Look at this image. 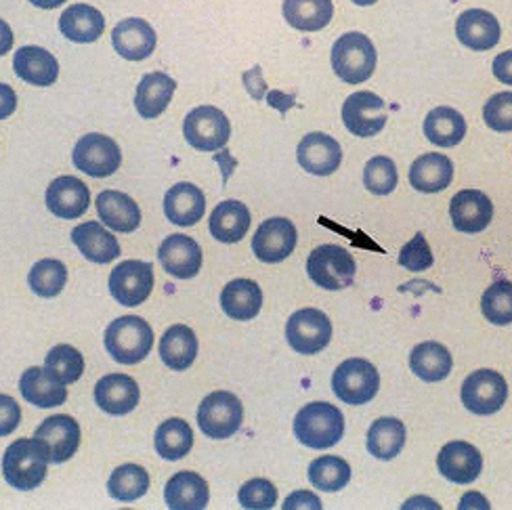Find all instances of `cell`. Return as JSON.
<instances>
[{
    "label": "cell",
    "instance_id": "ee69618b",
    "mask_svg": "<svg viewBox=\"0 0 512 510\" xmlns=\"http://www.w3.org/2000/svg\"><path fill=\"white\" fill-rule=\"evenodd\" d=\"M45 368L63 385H72L84 372L82 353L72 345H57L49 351Z\"/></svg>",
    "mask_w": 512,
    "mask_h": 510
},
{
    "label": "cell",
    "instance_id": "4316f807",
    "mask_svg": "<svg viewBox=\"0 0 512 510\" xmlns=\"http://www.w3.org/2000/svg\"><path fill=\"white\" fill-rule=\"evenodd\" d=\"M15 74L34 87H51L59 78V63L55 55L42 47H21L13 57Z\"/></svg>",
    "mask_w": 512,
    "mask_h": 510
},
{
    "label": "cell",
    "instance_id": "3957f363",
    "mask_svg": "<svg viewBox=\"0 0 512 510\" xmlns=\"http://www.w3.org/2000/svg\"><path fill=\"white\" fill-rule=\"evenodd\" d=\"M154 332L137 315L118 317L105 330V349L122 366H135L152 353Z\"/></svg>",
    "mask_w": 512,
    "mask_h": 510
},
{
    "label": "cell",
    "instance_id": "277c9868",
    "mask_svg": "<svg viewBox=\"0 0 512 510\" xmlns=\"http://www.w3.org/2000/svg\"><path fill=\"white\" fill-rule=\"evenodd\" d=\"M376 59L374 42L361 32L343 34L332 47L334 74L345 84H361L372 78Z\"/></svg>",
    "mask_w": 512,
    "mask_h": 510
},
{
    "label": "cell",
    "instance_id": "681fc988",
    "mask_svg": "<svg viewBox=\"0 0 512 510\" xmlns=\"http://www.w3.org/2000/svg\"><path fill=\"white\" fill-rule=\"evenodd\" d=\"M399 265L410 271H426L433 267V252L429 248V242L424 238V233H416V236L401 248Z\"/></svg>",
    "mask_w": 512,
    "mask_h": 510
},
{
    "label": "cell",
    "instance_id": "1f68e13d",
    "mask_svg": "<svg viewBox=\"0 0 512 510\" xmlns=\"http://www.w3.org/2000/svg\"><path fill=\"white\" fill-rule=\"evenodd\" d=\"M59 30L78 45H91V42L101 38L105 30V17L99 13V9L78 3L61 13Z\"/></svg>",
    "mask_w": 512,
    "mask_h": 510
},
{
    "label": "cell",
    "instance_id": "ffe728a7",
    "mask_svg": "<svg viewBox=\"0 0 512 510\" xmlns=\"http://www.w3.org/2000/svg\"><path fill=\"white\" fill-rule=\"evenodd\" d=\"M156 30L141 17L122 19L112 32V45L116 53L128 61H143L156 49Z\"/></svg>",
    "mask_w": 512,
    "mask_h": 510
},
{
    "label": "cell",
    "instance_id": "c3c4849f",
    "mask_svg": "<svg viewBox=\"0 0 512 510\" xmlns=\"http://www.w3.org/2000/svg\"><path fill=\"white\" fill-rule=\"evenodd\" d=\"M238 498L244 508L267 510L277 504V490H275V485L267 479H252V481L244 483Z\"/></svg>",
    "mask_w": 512,
    "mask_h": 510
},
{
    "label": "cell",
    "instance_id": "b9f144b4",
    "mask_svg": "<svg viewBox=\"0 0 512 510\" xmlns=\"http://www.w3.org/2000/svg\"><path fill=\"white\" fill-rule=\"evenodd\" d=\"M149 490V473L139 464H124L108 481V492L118 502H135Z\"/></svg>",
    "mask_w": 512,
    "mask_h": 510
},
{
    "label": "cell",
    "instance_id": "836d02e7",
    "mask_svg": "<svg viewBox=\"0 0 512 510\" xmlns=\"http://www.w3.org/2000/svg\"><path fill=\"white\" fill-rule=\"evenodd\" d=\"M221 307L231 320L248 322L261 313L263 292L252 280H233L221 292Z\"/></svg>",
    "mask_w": 512,
    "mask_h": 510
},
{
    "label": "cell",
    "instance_id": "f907efd6",
    "mask_svg": "<svg viewBox=\"0 0 512 510\" xmlns=\"http://www.w3.org/2000/svg\"><path fill=\"white\" fill-rule=\"evenodd\" d=\"M19 420H21L19 403L13 397L0 393V437L11 435L19 427Z\"/></svg>",
    "mask_w": 512,
    "mask_h": 510
},
{
    "label": "cell",
    "instance_id": "d6a6232c",
    "mask_svg": "<svg viewBox=\"0 0 512 510\" xmlns=\"http://www.w3.org/2000/svg\"><path fill=\"white\" fill-rule=\"evenodd\" d=\"M250 210L244 202L225 200L210 215V233L212 238L223 244H236L244 240L250 229Z\"/></svg>",
    "mask_w": 512,
    "mask_h": 510
},
{
    "label": "cell",
    "instance_id": "9f6ffc18",
    "mask_svg": "<svg viewBox=\"0 0 512 510\" xmlns=\"http://www.w3.org/2000/svg\"><path fill=\"white\" fill-rule=\"evenodd\" d=\"M30 3H32L34 7H38V9H47V11H51V9L61 7L63 3H66V0H30Z\"/></svg>",
    "mask_w": 512,
    "mask_h": 510
},
{
    "label": "cell",
    "instance_id": "5bb4252c",
    "mask_svg": "<svg viewBox=\"0 0 512 510\" xmlns=\"http://www.w3.org/2000/svg\"><path fill=\"white\" fill-rule=\"evenodd\" d=\"M387 105L370 91L353 93L343 105V122L355 137H374L387 124Z\"/></svg>",
    "mask_w": 512,
    "mask_h": 510
},
{
    "label": "cell",
    "instance_id": "ab89813d",
    "mask_svg": "<svg viewBox=\"0 0 512 510\" xmlns=\"http://www.w3.org/2000/svg\"><path fill=\"white\" fill-rule=\"evenodd\" d=\"M405 445V427L397 418H378L368 431V452L378 460H393Z\"/></svg>",
    "mask_w": 512,
    "mask_h": 510
},
{
    "label": "cell",
    "instance_id": "6f0895ef",
    "mask_svg": "<svg viewBox=\"0 0 512 510\" xmlns=\"http://www.w3.org/2000/svg\"><path fill=\"white\" fill-rule=\"evenodd\" d=\"M355 5H359V7H370V5H374V3H378V0H353Z\"/></svg>",
    "mask_w": 512,
    "mask_h": 510
},
{
    "label": "cell",
    "instance_id": "7402d4cb",
    "mask_svg": "<svg viewBox=\"0 0 512 510\" xmlns=\"http://www.w3.org/2000/svg\"><path fill=\"white\" fill-rule=\"evenodd\" d=\"M95 401L105 414H131L139 403V385L126 374H108L95 385Z\"/></svg>",
    "mask_w": 512,
    "mask_h": 510
},
{
    "label": "cell",
    "instance_id": "7bdbcfd3",
    "mask_svg": "<svg viewBox=\"0 0 512 510\" xmlns=\"http://www.w3.org/2000/svg\"><path fill=\"white\" fill-rule=\"evenodd\" d=\"M66 282L68 269L57 259L38 261L28 275V284L32 292L42 296V299H53V296L61 294V290L66 288Z\"/></svg>",
    "mask_w": 512,
    "mask_h": 510
},
{
    "label": "cell",
    "instance_id": "ac0fdd59",
    "mask_svg": "<svg viewBox=\"0 0 512 510\" xmlns=\"http://www.w3.org/2000/svg\"><path fill=\"white\" fill-rule=\"evenodd\" d=\"M450 217L460 233H479L494 219V204L479 189H462L452 198Z\"/></svg>",
    "mask_w": 512,
    "mask_h": 510
},
{
    "label": "cell",
    "instance_id": "74e56055",
    "mask_svg": "<svg viewBox=\"0 0 512 510\" xmlns=\"http://www.w3.org/2000/svg\"><path fill=\"white\" fill-rule=\"evenodd\" d=\"M424 135L437 147H454L466 135V120L454 108H435L424 118Z\"/></svg>",
    "mask_w": 512,
    "mask_h": 510
},
{
    "label": "cell",
    "instance_id": "7dc6e473",
    "mask_svg": "<svg viewBox=\"0 0 512 510\" xmlns=\"http://www.w3.org/2000/svg\"><path fill=\"white\" fill-rule=\"evenodd\" d=\"M483 120L496 133L512 131V93H498L485 103Z\"/></svg>",
    "mask_w": 512,
    "mask_h": 510
},
{
    "label": "cell",
    "instance_id": "44dd1931",
    "mask_svg": "<svg viewBox=\"0 0 512 510\" xmlns=\"http://www.w3.org/2000/svg\"><path fill=\"white\" fill-rule=\"evenodd\" d=\"M91 191L76 177H59L47 189V206L59 219H78L89 210Z\"/></svg>",
    "mask_w": 512,
    "mask_h": 510
},
{
    "label": "cell",
    "instance_id": "7c38bea8",
    "mask_svg": "<svg viewBox=\"0 0 512 510\" xmlns=\"http://www.w3.org/2000/svg\"><path fill=\"white\" fill-rule=\"evenodd\" d=\"M154 290V267L143 261H124L110 275V292L124 307L143 305Z\"/></svg>",
    "mask_w": 512,
    "mask_h": 510
},
{
    "label": "cell",
    "instance_id": "30bf717a",
    "mask_svg": "<svg viewBox=\"0 0 512 510\" xmlns=\"http://www.w3.org/2000/svg\"><path fill=\"white\" fill-rule=\"evenodd\" d=\"M462 403L477 416L496 414L508 397L506 380L496 370H477L462 382Z\"/></svg>",
    "mask_w": 512,
    "mask_h": 510
},
{
    "label": "cell",
    "instance_id": "11a10c76",
    "mask_svg": "<svg viewBox=\"0 0 512 510\" xmlns=\"http://www.w3.org/2000/svg\"><path fill=\"white\" fill-rule=\"evenodd\" d=\"M13 42H15V36L11 26L5 19H0V57L7 55L13 49Z\"/></svg>",
    "mask_w": 512,
    "mask_h": 510
},
{
    "label": "cell",
    "instance_id": "cb8c5ba5",
    "mask_svg": "<svg viewBox=\"0 0 512 510\" xmlns=\"http://www.w3.org/2000/svg\"><path fill=\"white\" fill-rule=\"evenodd\" d=\"M204 212H206V196L198 185L177 183L166 191L164 215L173 225H179V227L196 225L204 217Z\"/></svg>",
    "mask_w": 512,
    "mask_h": 510
},
{
    "label": "cell",
    "instance_id": "e575fe53",
    "mask_svg": "<svg viewBox=\"0 0 512 510\" xmlns=\"http://www.w3.org/2000/svg\"><path fill=\"white\" fill-rule=\"evenodd\" d=\"M160 357L170 370L183 372L198 357V336L189 326H170L160 340Z\"/></svg>",
    "mask_w": 512,
    "mask_h": 510
},
{
    "label": "cell",
    "instance_id": "8d00e7d4",
    "mask_svg": "<svg viewBox=\"0 0 512 510\" xmlns=\"http://www.w3.org/2000/svg\"><path fill=\"white\" fill-rule=\"evenodd\" d=\"M452 364V353L435 340L420 343L410 355L412 372L424 382H439L447 378L452 372Z\"/></svg>",
    "mask_w": 512,
    "mask_h": 510
},
{
    "label": "cell",
    "instance_id": "9a60e30c",
    "mask_svg": "<svg viewBox=\"0 0 512 510\" xmlns=\"http://www.w3.org/2000/svg\"><path fill=\"white\" fill-rule=\"evenodd\" d=\"M296 158L301 168L315 177H328L340 168L343 162V147L326 133H309L298 143Z\"/></svg>",
    "mask_w": 512,
    "mask_h": 510
},
{
    "label": "cell",
    "instance_id": "83f0119b",
    "mask_svg": "<svg viewBox=\"0 0 512 510\" xmlns=\"http://www.w3.org/2000/svg\"><path fill=\"white\" fill-rule=\"evenodd\" d=\"M175 91H177V82L168 74L164 72L145 74L137 84L135 110L139 112L141 118L154 120L168 108V103L173 101Z\"/></svg>",
    "mask_w": 512,
    "mask_h": 510
},
{
    "label": "cell",
    "instance_id": "d6986e66",
    "mask_svg": "<svg viewBox=\"0 0 512 510\" xmlns=\"http://www.w3.org/2000/svg\"><path fill=\"white\" fill-rule=\"evenodd\" d=\"M437 466L447 481L468 485L479 479L483 469V458L475 445L466 441H450L439 452Z\"/></svg>",
    "mask_w": 512,
    "mask_h": 510
},
{
    "label": "cell",
    "instance_id": "60d3db41",
    "mask_svg": "<svg viewBox=\"0 0 512 510\" xmlns=\"http://www.w3.org/2000/svg\"><path fill=\"white\" fill-rule=\"evenodd\" d=\"M309 481L322 492H340L351 481V466L345 458L322 456L311 462Z\"/></svg>",
    "mask_w": 512,
    "mask_h": 510
},
{
    "label": "cell",
    "instance_id": "484cf974",
    "mask_svg": "<svg viewBox=\"0 0 512 510\" xmlns=\"http://www.w3.org/2000/svg\"><path fill=\"white\" fill-rule=\"evenodd\" d=\"M97 215L101 223L118 233H133L141 225L139 204L116 189L101 191L97 198Z\"/></svg>",
    "mask_w": 512,
    "mask_h": 510
},
{
    "label": "cell",
    "instance_id": "f35d334b",
    "mask_svg": "<svg viewBox=\"0 0 512 510\" xmlns=\"http://www.w3.org/2000/svg\"><path fill=\"white\" fill-rule=\"evenodd\" d=\"M156 452L164 460H181L194 448V431L181 418H170L162 422L156 431Z\"/></svg>",
    "mask_w": 512,
    "mask_h": 510
},
{
    "label": "cell",
    "instance_id": "7a4b0ae2",
    "mask_svg": "<svg viewBox=\"0 0 512 510\" xmlns=\"http://www.w3.org/2000/svg\"><path fill=\"white\" fill-rule=\"evenodd\" d=\"M49 462V452L40 439H17L5 452L3 475L15 490L30 492L45 481Z\"/></svg>",
    "mask_w": 512,
    "mask_h": 510
},
{
    "label": "cell",
    "instance_id": "4dcf8cb0",
    "mask_svg": "<svg viewBox=\"0 0 512 510\" xmlns=\"http://www.w3.org/2000/svg\"><path fill=\"white\" fill-rule=\"evenodd\" d=\"M454 164L445 154H424L410 168V185L422 194H439L452 185Z\"/></svg>",
    "mask_w": 512,
    "mask_h": 510
},
{
    "label": "cell",
    "instance_id": "603a6c76",
    "mask_svg": "<svg viewBox=\"0 0 512 510\" xmlns=\"http://www.w3.org/2000/svg\"><path fill=\"white\" fill-rule=\"evenodd\" d=\"M498 19L483 9H468L456 21V36L471 51H489L500 42Z\"/></svg>",
    "mask_w": 512,
    "mask_h": 510
},
{
    "label": "cell",
    "instance_id": "9c48e42d",
    "mask_svg": "<svg viewBox=\"0 0 512 510\" xmlns=\"http://www.w3.org/2000/svg\"><path fill=\"white\" fill-rule=\"evenodd\" d=\"M72 160H74V166L82 170L84 175L105 179V177H112L120 168L122 152L112 137L89 133V135H82V139H78L72 152Z\"/></svg>",
    "mask_w": 512,
    "mask_h": 510
},
{
    "label": "cell",
    "instance_id": "5b68a950",
    "mask_svg": "<svg viewBox=\"0 0 512 510\" xmlns=\"http://www.w3.org/2000/svg\"><path fill=\"white\" fill-rule=\"evenodd\" d=\"M307 273L315 286L324 290H345L353 284L357 263L343 246H317L307 259Z\"/></svg>",
    "mask_w": 512,
    "mask_h": 510
},
{
    "label": "cell",
    "instance_id": "4fadbf2b",
    "mask_svg": "<svg viewBox=\"0 0 512 510\" xmlns=\"http://www.w3.org/2000/svg\"><path fill=\"white\" fill-rule=\"evenodd\" d=\"M298 233L290 219L273 217L261 223L252 238L254 257L263 263H282L296 248Z\"/></svg>",
    "mask_w": 512,
    "mask_h": 510
},
{
    "label": "cell",
    "instance_id": "f1b7e54d",
    "mask_svg": "<svg viewBox=\"0 0 512 510\" xmlns=\"http://www.w3.org/2000/svg\"><path fill=\"white\" fill-rule=\"evenodd\" d=\"M19 391L36 408H57L68 399V389L47 368H30L21 374Z\"/></svg>",
    "mask_w": 512,
    "mask_h": 510
},
{
    "label": "cell",
    "instance_id": "f5cc1de1",
    "mask_svg": "<svg viewBox=\"0 0 512 510\" xmlns=\"http://www.w3.org/2000/svg\"><path fill=\"white\" fill-rule=\"evenodd\" d=\"M494 76L512 87V51H504L494 59Z\"/></svg>",
    "mask_w": 512,
    "mask_h": 510
},
{
    "label": "cell",
    "instance_id": "6da1fadb",
    "mask_svg": "<svg viewBox=\"0 0 512 510\" xmlns=\"http://www.w3.org/2000/svg\"><path fill=\"white\" fill-rule=\"evenodd\" d=\"M294 435L311 450L334 448L345 435V416L332 403H307L294 418Z\"/></svg>",
    "mask_w": 512,
    "mask_h": 510
},
{
    "label": "cell",
    "instance_id": "816d5d0a",
    "mask_svg": "<svg viewBox=\"0 0 512 510\" xmlns=\"http://www.w3.org/2000/svg\"><path fill=\"white\" fill-rule=\"evenodd\" d=\"M17 110V95L11 84L0 82V120L13 116Z\"/></svg>",
    "mask_w": 512,
    "mask_h": 510
},
{
    "label": "cell",
    "instance_id": "ba28073f",
    "mask_svg": "<svg viewBox=\"0 0 512 510\" xmlns=\"http://www.w3.org/2000/svg\"><path fill=\"white\" fill-rule=\"evenodd\" d=\"M183 135L198 152H219L231 137V124L215 105H200L185 116Z\"/></svg>",
    "mask_w": 512,
    "mask_h": 510
},
{
    "label": "cell",
    "instance_id": "8fae6325",
    "mask_svg": "<svg viewBox=\"0 0 512 510\" xmlns=\"http://www.w3.org/2000/svg\"><path fill=\"white\" fill-rule=\"evenodd\" d=\"M286 338L296 353L315 355L330 345L332 324L324 311L301 309L288 320Z\"/></svg>",
    "mask_w": 512,
    "mask_h": 510
},
{
    "label": "cell",
    "instance_id": "52a82bcc",
    "mask_svg": "<svg viewBox=\"0 0 512 510\" xmlns=\"http://www.w3.org/2000/svg\"><path fill=\"white\" fill-rule=\"evenodd\" d=\"M244 422L242 401L229 391L210 393L198 410L200 431L210 439H229L236 435Z\"/></svg>",
    "mask_w": 512,
    "mask_h": 510
},
{
    "label": "cell",
    "instance_id": "e0dca14e",
    "mask_svg": "<svg viewBox=\"0 0 512 510\" xmlns=\"http://www.w3.org/2000/svg\"><path fill=\"white\" fill-rule=\"evenodd\" d=\"M34 437L45 443L49 460L53 464H61V462H68L78 452L80 427L72 416L57 414L42 422L36 429Z\"/></svg>",
    "mask_w": 512,
    "mask_h": 510
},
{
    "label": "cell",
    "instance_id": "d4e9b609",
    "mask_svg": "<svg viewBox=\"0 0 512 510\" xmlns=\"http://www.w3.org/2000/svg\"><path fill=\"white\" fill-rule=\"evenodd\" d=\"M72 242L82 252V257L91 263L108 265L120 257V244L116 236H112V233L97 221H87L74 227Z\"/></svg>",
    "mask_w": 512,
    "mask_h": 510
},
{
    "label": "cell",
    "instance_id": "8992f818",
    "mask_svg": "<svg viewBox=\"0 0 512 510\" xmlns=\"http://www.w3.org/2000/svg\"><path fill=\"white\" fill-rule=\"evenodd\" d=\"M332 389L336 397L349 403V406H364L378 395V370L361 357L347 359L336 368L332 376Z\"/></svg>",
    "mask_w": 512,
    "mask_h": 510
},
{
    "label": "cell",
    "instance_id": "f6af8a7d",
    "mask_svg": "<svg viewBox=\"0 0 512 510\" xmlns=\"http://www.w3.org/2000/svg\"><path fill=\"white\" fill-rule=\"evenodd\" d=\"M481 311L496 326L512 324V282L500 280L483 292Z\"/></svg>",
    "mask_w": 512,
    "mask_h": 510
},
{
    "label": "cell",
    "instance_id": "2e32d148",
    "mask_svg": "<svg viewBox=\"0 0 512 510\" xmlns=\"http://www.w3.org/2000/svg\"><path fill=\"white\" fill-rule=\"evenodd\" d=\"M158 259L164 271L173 275V278L191 280L196 278L202 269V248L194 238L173 233V236H168L162 242L158 250Z\"/></svg>",
    "mask_w": 512,
    "mask_h": 510
},
{
    "label": "cell",
    "instance_id": "f546056e",
    "mask_svg": "<svg viewBox=\"0 0 512 510\" xmlns=\"http://www.w3.org/2000/svg\"><path fill=\"white\" fill-rule=\"evenodd\" d=\"M164 500L173 510H202L210 500L208 483L198 473L181 471L166 483Z\"/></svg>",
    "mask_w": 512,
    "mask_h": 510
},
{
    "label": "cell",
    "instance_id": "db71d44e",
    "mask_svg": "<svg viewBox=\"0 0 512 510\" xmlns=\"http://www.w3.org/2000/svg\"><path fill=\"white\" fill-rule=\"evenodd\" d=\"M292 508H322V502H319L317 496H313L311 492H296L292 496H288V500L284 502V510H292Z\"/></svg>",
    "mask_w": 512,
    "mask_h": 510
},
{
    "label": "cell",
    "instance_id": "d590c367",
    "mask_svg": "<svg viewBox=\"0 0 512 510\" xmlns=\"http://www.w3.org/2000/svg\"><path fill=\"white\" fill-rule=\"evenodd\" d=\"M282 13L294 30L319 32L332 21L334 5L332 0H284Z\"/></svg>",
    "mask_w": 512,
    "mask_h": 510
},
{
    "label": "cell",
    "instance_id": "bcb514c9",
    "mask_svg": "<svg viewBox=\"0 0 512 510\" xmlns=\"http://www.w3.org/2000/svg\"><path fill=\"white\" fill-rule=\"evenodd\" d=\"M397 166L387 156H376L368 160L364 168V185L374 196H389L397 187Z\"/></svg>",
    "mask_w": 512,
    "mask_h": 510
}]
</instances>
